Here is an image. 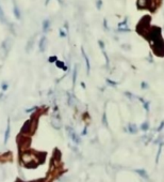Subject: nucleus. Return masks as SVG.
Returning a JSON list of instances; mask_svg holds the SVG:
<instances>
[{
    "label": "nucleus",
    "mask_w": 164,
    "mask_h": 182,
    "mask_svg": "<svg viewBox=\"0 0 164 182\" xmlns=\"http://www.w3.org/2000/svg\"><path fill=\"white\" fill-rule=\"evenodd\" d=\"M51 123H52V125H53V128H56V130L61 129V126H62V123H61V121H60L59 117H56V118L52 117Z\"/></svg>",
    "instance_id": "423d86ee"
},
{
    "label": "nucleus",
    "mask_w": 164,
    "mask_h": 182,
    "mask_svg": "<svg viewBox=\"0 0 164 182\" xmlns=\"http://www.w3.org/2000/svg\"><path fill=\"white\" fill-rule=\"evenodd\" d=\"M37 123H38V120L37 118H32L30 120V129H31V134L35 132V130L37 128Z\"/></svg>",
    "instance_id": "39448f33"
},
{
    "label": "nucleus",
    "mask_w": 164,
    "mask_h": 182,
    "mask_svg": "<svg viewBox=\"0 0 164 182\" xmlns=\"http://www.w3.org/2000/svg\"><path fill=\"white\" fill-rule=\"evenodd\" d=\"M58 1H59V3L61 4V5H63L64 4V0H58Z\"/></svg>",
    "instance_id": "f3484780"
},
{
    "label": "nucleus",
    "mask_w": 164,
    "mask_h": 182,
    "mask_svg": "<svg viewBox=\"0 0 164 182\" xmlns=\"http://www.w3.org/2000/svg\"><path fill=\"white\" fill-rule=\"evenodd\" d=\"M49 1H50V0H45V4H46V5H47V4L49 3Z\"/></svg>",
    "instance_id": "a211bd4d"
},
{
    "label": "nucleus",
    "mask_w": 164,
    "mask_h": 182,
    "mask_svg": "<svg viewBox=\"0 0 164 182\" xmlns=\"http://www.w3.org/2000/svg\"><path fill=\"white\" fill-rule=\"evenodd\" d=\"M50 25H51L50 20L49 19H45L44 22H43V31L44 32H48L50 30Z\"/></svg>",
    "instance_id": "1a4fd4ad"
},
{
    "label": "nucleus",
    "mask_w": 164,
    "mask_h": 182,
    "mask_svg": "<svg viewBox=\"0 0 164 182\" xmlns=\"http://www.w3.org/2000/svg\"><path fill=\"white\" fill-rule=\"evenodd\" d=\"M136 171H138V175H142L143 177H147V175L145 174V170H136Z\"/></svg>",
    "instance_id": "ddd939ff"
},
{
    "label": "nucleus",
    "mask_w": 164,
    "mask_h": 182,
    "mask_svg": "<svg viewBox=\"0 0 164 182\" xmlns=\"http://www.w3.org/2000/svg\"><path fill=\"white\" fill-rule=\"evenodd\" d=\"M0 23L4 24V25H9V24H10L9 22H7V17H5V15H4V12L1 7H0Z\"/></svg>",
    "instance_id": "6e6552de"
},
{
    "label": "nucleus",
    "mask_w": 164,
    "mask_h": 182,
    "mask_svg": "<svg viewBox=\"0 0 164 182\" xmlns=\"http://www.w3.org/2000/svg\"><path fill=\"white\" fill-rule=\"evenodd\" d=\"M82 55H83V57H84V60H85V63H86V69H87V72L89 71V58H87V56L85 55V53H84V50H82Z\"/></svg>",
    "instance_id": "9b49d317"
},
{
    "label": "nucleus",
    "mask_w": 164,
    "mask_h": 182,
    "mask_svg": "<svg viewBox=\"0 0 164 182\" xmlns=\"http://www.w3.org/2000/svg\"><path fill=\"white\" fill-rule=\"evenodd\" d=\"M147 126H148V123L146 122V123H144V124L142 125V129H143V131H146V129H147Z\"/></svg>",
    "instance_id": "4468645a"
},
{
    "label": "nucleus",
    "mask_w": 164,
    "mask_h": 182,
    "mask_svg": "<svg viewBox=\"0 0 164 182\" xmlns=\"http://www.w3.org/2000/svg\"><path fill=\"white\" fill-rule=\"evenodd\" d=\"M20 161L28 167H30V164H36L37 163L36 156H34L33 153L30 151L22 152V156H20Z\"/></svg>",
    "instance_id": "f03ea898"
},
{
    "label": "nucleus",
    "mask_w": 164,
    "mask_h": 182,
    "mask_svg": "<svg viewBox=\"0 0 164 182\" xmlns=\"http://www.w3.org/2000/svg\"><path fill=\"white\" fill-rule=\"evenodd\" d=\"M34 42H35V35H33V37L28 41V43H27V46H26L27 53H29L30 50H32V47H33V45H34Z\"/></svg>",
    "instance_id": "0eeeda50"
},
{
    "label": "nucleus",
    "mask_w": 164,
    "mask_h": 182,
    "mask_svg": "<svg viewBox=\"0 0 164 182\" xmlns=\"http://www.w3.org/2000/svg\"><path fill=\"white\" fill-rule=\"evenodd\" d=\"M10 132H11V124H10V122H7V130H5V134H4V144H7V141H9Z\"/></svg>",
    "instance_id": "9d476101"
},
{
    "label": "nucleus",
    "mask_w": 164,
    "mask_h": 182,
    "mask_svg": "<svg viewBox=\"0 0 164 182\" xmlns=\"http://www.w3.org/2000/svg\"><path fill=\"white\" fill-rule=\"evenodd\" d=\"M12 45H13V40H12L11 37H7V38L2 42L1 47H0V56H1L2 59L7 56L9 52H10L12 48Z\"/></svg>",
    "instance_id": "f257e3e1"
},
{
    "label": "nucleus",
    "mask_w": 164,
    "mask_h": 182,
    "mask_svg": "<svg viewBox=\"0 0 164 182\" xmlns=\"http://www.w3.org/2000/svg\"><path fill=\"white\" fill-rule=\"evenodd\" d=\"M38 48H40V50H41L42 53H44L45 50H46V48H47V38L45 35L42 37L40 42H38Z\"/></svg>",
    "instance_id": "20e7f679"
},
{
    "label": "nucleus",
    "mask_w": 164,
    "mask_h": 182,
    "mask_svg": "<svg viewBox=\"0 0 164 182\" xmlns=\"http://www.w3.org/2000/svg\"><path fill=\"white\" fill-rule=\"evenodd\" d=\"M97 8L98 9L101 8V0H98V1H97Z\"/></svg>",
    "instance_id": "2eb2a0df"
},
{
    "label": "nucleus",
    "mask_w": 164,
    "mask_h": 182,
    "mask_svg": "<svg viewBox=\"0 0 164 182\" xmlns=\"http://www.w3.org/2000/svg\"><path fill=\"white\" fill-rule=\"evenodd\" d=\"M7 84H2V90H7Z\"/></svg>",
    "instance_id": "dca6fc26"
},
{
    "label": "nucleus",
    "mask_w": 164,
    "mask_h": 182,
    "mask_svg": "<svg viewBox=\"0 0 164 182\" xmlns=\"http://www.w3.org/2000/svg\"><path fill=\"white\" fill-rule=\"evenodd\" d=\"M66 35V32L63 30V29H60V37H62V38H64Z\"/></svg>",
    "instance_id": "f8f14e48"
},
{
    "label": "nucleus",
    "mask_w": 164,
    "mask_h": 182,
    "mask_svg": "<svg viewBox=\"0 0 164 182\" xmlns=\"http://www.w3.org/2000/svg\"><path fill=\"white\" fill-rule=\"evenodd\" d=\"M13 14L14 16L16 17V19H22V11H20V9H19L18 4L16 3V1L14 0V5H13Z\"/></svg>",
    "instance_id": "7ed1b4c3"
}]
</instances>
